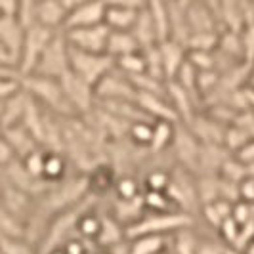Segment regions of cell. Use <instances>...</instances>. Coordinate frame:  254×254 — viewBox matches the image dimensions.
Returning a JSON list of instances; mask_svg holds the SVG:
<instances>
[{"label":"cell","instance_id":"3957f363","mask_svg":"<svg viewBox=\"0 0 254 254\" xmlns=\"http://www.w3.org/2000/svg\"><path fill=\"white\" fill-rule=\"evenodd\" d=\"M69 64L75 75L96 88V84L115 67V60L105 52H84L69 46Z\"/></svg>","mask_w":254,"mask_h":254},{"label":"cell","instance_id":"4fadbf2b","mask_svg":"<svg viewBox=\"0 0 254 254\" xmlns=\"http://www.w3.org/2000/svg\"><path fill=\"white\" fill-rule=\"evenodd\" d=\"M105 0H90L86 4L75 8L73 12L67 13V21H65L64 31L67 29H75V27H90L103 23L105 17Z\"/></svg>","mask_w":254,"mask_h":254},{"label":"cell","instance_id":"2e32d148","mask_svg":"<svg viewBox=\"0 0 254 254\" xmlns=\"http://www.w3.org/2000/svg\"><path fill=\"white\" fill-rule=\"evenodd\" d=\"M127 241V231L121 222H117L111 212H103L102 214V226L98 231V237L94 245L98 249H113L117 245Z\"/></svg>","mask_w":254,"mask_h":254},{"label":"cell","instance_id":"ab89813d","mask_svg":"<svg viewBox=\"0 0 254 254\" xmlns=\"http://www.w3.org/2000/svg\"><path fill=\"white\" fill-rule=\"evenodd\" d=\"M0 67H12L17 69V60L13 58V54L2 42H0Z\"/></svg>","mask_w":254,"mask_h":254},{"label":"cell","instance_id":"30bf717a","mask_svg":"<svg viewBox=\"0 0 254 254\" xmlns=\"http://www.w3.org/2000/svg\"><path fill=\"white\" fill-rule=\"evenodd\" d=\"M109 33H111V29L105 23L90 27H75V29L64 31L69 46L84 52H105L107 40H109Z\"/></svg>","mask_w":254,"mask_h":254},{"label":"cell","instance_id":"5bb4252c","mask_svg":"<svg viewBox=\"0 0 254 254\" xmlns=\"http://www.w3.org/2000/svg\"><path fill=\"white\" fill-rule=\"evenodd\" d=\"M86 176V186H88V193L94 197H103L107 193H111L115 190L117 184V170L111 165H103L98 163L88 170Z\"/></svg>","mask_w":254,"mask_h":254},{"label":"cell","instance_id":"f6af8a7d","mask_svg":"<svg viewBox=\"0 0 254 254\" xmlns=\"http://www.w3.org/2000/svg\"><path fill=\"white\" fill-rule=\"evenodd\" d=\"M2 103L4 102H0V117H2Z\"/></svg>","mask_w":254,"mask_h":254},{"label":"cell","instance_id":"9a60e30c","mask_svg":"<svg viewBox=\"0 0 254 254\" xmlns=\"http://www.w3.org/2000/svg\"><path fill=\"white\" fill-rule=\"evenodd\" d=\"M25 38V25L19 21L17 15H0V42L19 60V52Z\"/></svg>","mask_w":254,"mask_h":254},{"label":"cell","instance_id":"8d00e7d4","mask_svg":"<svg viewBox=\"0 0 254 254\" xmlns=\"http://www.w3.org/2000/svg\"><path fill=\"white\" fill-rule=\"evenodd\" d=\"M15 159H17V157H15V153H13L12 145L8 143L6 136L0 132V170L6 168L10 163H13Z\"/></svg>","mask_w":254,"mask_h":254},{"label":"cell","instance_id":"7bdbcfd3","mask_svg":"<svg viewBox=\"0 0 254 254\" xmlns=\"http://www.w3.org/2000/svg\"><path fill=\"white\" fill-rule=\"evenodd\" d=\"M224 254H247L245 251H239V249H233V247H228L226 245V251H224Z\"/></svg>","mask_w":254,"mask_h":254},{"label":"cell","instance_id":"7c38bea8","mask_svg":"<svg viewBox=\"0 0 254 254\" xmlns=\"http://www.w3.org/2000/svg\"><path fill=\"white\" fill-rule=\"evenodd\" d=\"M159 50V58H161V65H163V75H165L166 82L174 80L176 75L180 73L182 65L188 62L186 56V44H182L174 38H168L157 44Z\"/></svg>","mask_w":254,"mask_h":254},{"label":"cell","instance_id":"4316f807","mask_svg":"<svg viewBox=\"0 0 254 254\" xmlns=\"http://www.w3.org/2000/svg\"><path fill=\"white\" fill-rule=\"evenodd\" d=\"M231 208H233V203H229L226 199H216V201L201 204V214L212 228L218 229L224 220L231 216Z\"/></svg>","mask_w":254,"mask_h":254},{"label":"cell","instance_id":"ffe728a7","mask_svg":"<svg viewBox=\"0 0 254 254\" xmlns=\"http://www.w3.org/2000/svg\"><path fill=\"white\" fill-rule=\"evenodd\" d=\"M71 163L67 161L65 153L44 149V165H42V180L48 184H58L67 178Z\"/></svg>","mask_w":254,"mask_h":254},{"label":"cell","instance_id":"6da1fadb","mask_svg":"<svg viewBox=\"0 0 254 254\" xmlns=\"http://www.w3.org/2000/svg\"><path fill=\"white\" fill-rule=\"evenodd\" d=\"M21 88L46 111L58 115L62 119L67 117H78L73 111L71 103L65 96L62 82L58 78H48L40 75H23L21 76Z\"/></svg>","mask_w":254,"mask_h":254},{"label":"cell","instance_id":"44dd1931","mask_svg":"<svg viewBox=\"0 0 254 254\" xmlns=\"http://www.w3.org/2000/svg\"><path fill=\"white\" fill-rule=\"evenodd\" d=\"M130 33L134 35L136 42L140 44V48H151L155 44H159V37H157V31H155V25H153V19L147 8H143L140 13H138V19L134 27L130 29Z\"/></svg>","mask_w":254,"mask_h":254},{"label":"cell","instance_id":"8fae6325","mask_svg":"<svg viewBox=\"0 0 254 254\" xmlns=\"http://www.w3.org/2000/svg\"><path fill=\"white\" fill-rule=\"evenodd\" d=\"M67 10L62 0H35L33 10V23L52 29V31H64L67 21Z\"/></svg>","mask_w":254,"mask_h":254},{"label":"cell","instance_id":"ee69618b","mask_svg":"<svg viewBox=\"0 0 254 254\" xmlns=\"http://www.w3.org/2000/svg\"><path fill=\"white\" fill-rule=\"evenodd\" d=\"M243 251H245L247 254H254V239L251 243H249V245H247V247H245Z\"/></svg>","mask_w":254,"mask_h":254},{"label":"cell","instance_id":"4dcf8cb0","mask_svg":"<svg viewBox=\"0 0 254 254\" xmlns=\"http://www.w3.org/2000/svg\"><path fill=\"white\" fill-rule=\"evenodd\" d=\"M143 197V204L147 212H166V210H176L174 203L170 201L166 191H149L143 190L141 193Z\"/></svg>","mask_w":254,"mask_h":254},{"label":"cell","instance_id":"ba28073f","mask_svg":"<svg viewBox=\"0 0 254 254\" xmlns=\"http://www.w3.org/2000/svg\"><path fill=\"white\" fill-rule=\"evenodd\" d=\"M96 100L100 102H136L138 90L132 84L130 76L113 67L96 84Z\"/></svg>","mask_w":254,"mask_h":254},{"label":"cell","instance_id":"277c9868","mask_svg":"<svg viewBox=\"0 0 254 254\" xmlns=\"http://www.w3.org/2000/svg\"><path fill=\"white\" fill-rule=\"evenodd\" d=\"M166 193L174 203L176 210L188 212V214H193L195 208L201 210L199 195H197V180H195V174L188 168L176 165L170 170V184L166 188Z\"/></svg>","mask_w":254,"mask_h":254},{"label":"cell","instance_id":"7dc6e473","mask_svg":"<svg viewBox=\"0 0 254 254\" xmlns=\"http://www.w3.org/2000/svg\"><path fill=\"white\" fill-rule=\"evenodd\" d=\"M168 253H170V251H168Z\"/></svg>","mask_w":254,"mask_h":254},{"label":"cell","instance_id":"603a6c76","mask_svg":"<svg viewBox=\"0 0 254 254\" xmlns=\"http://www.w3.org/2000/svg\"><path fill=\"white\" fill-rule=\"evenodd\" d=\"M141 50L140 44L136 42L134 35L130 31H111L109 33V40H107V48L105 52L117 60L121 56H127V54H132V52Z\"/></svg>","mask_w":254,"mask_h":254},{"label":"cell","instance_id":"ac0fdd59","mask_svg":"<svg viewBox=\"0 0 254 254\" xmlns=\"http://www.w3.org/2000/svg\"><path fill=\"white\" fill-rule=\"evenodd\" d=\"M145 204H143V197L138 195L134 199H119L115 197V203L111 206V214L117 222H121L125 228L138 222L143 214H145Z\"/></svg>","mask_w":254,"mask_h":254},{"label":"cell","instance_id":"e0dca14e","mask_svg":"<svg viewBox=\"0 0 254 254\" xmlns=\"http://www.w3.org/2000/svg\"><path fill=\"white\" fill-rule=\"evenodd\" d=\"M0 132L6 136V140L12 145V149L17 159H25L29 153H33L35 149L42 147V145L35 140V136H33L23 125H15V127L4 128V130H0Z\"/></svg>","mask_w":254,"mask_h":254},{"label":"cell","instance_id":"83f0119b","mask_svg":"<svg viewBox=\"0 0 254 254\" xmlns=\"http://www.w3.org/2000/svg\"><path fill=\"white\" fill-rule=\"evenodd\" d=\"M115 67L119 71H123L125 75H128L130 78L132 76H138L141 73H147V64H145V56L143 52H132V54H127V56H121L115 60Z\"/></svg>","mask_w":254,"mask_h":254},{"label":"cell","instance_id":"60d3db41","mask_svg":"<svg viewBox=\"0 0 254 254\" xmlns=\"http://www.w3.org/2000/svg\"><path fill=\"white\" fill-rule=\"evenodd\" d=\"M21 0H0V15H17Z\"/></svg>","mask_w":254,"mask_h":254},{"label":"cell","instance_id":"d6a6232c","mask_svg":"<svg viewBox=\"0 0 254 254\" xmlns=\"http://www.w3.org/2000/svg\"><path fill=\"white\" fill-rule=\"evenodd\" d=\"M113 193L119 199H134V197L143 193V188L134 176H117Z\"/></svg>","mask_w":254,"mask_h":254},{"label":"cell","instance_id":"c3c4849f","mask_svg":"<svg viewBox=\"0 0 254 254\" xmlns=\"http://www.w3.org/2000/svg\"><path fill=\"white\" fill-rule=\"evenodd\" d=\"M0 254H2V253H0Z\"/></svg>","mask_w":254,"mask_h":254},{"label":"cell","instance_id":"484cf974","mask_svg":"<svg viewBox=\"0 0 254 254\" xmlns=\"http://www.w3.org/2000/svg\"><path fill=\"white\" fill-rule=\"evenodd\" d=\"M197 249H199V235L193 226L182 228L172 233L170 249H168L170 254H197Z\"/></svg>","mask_w":254,"mask_h":254},{"label":"cell","instance_id":"74e56055","mask_svg":"<svg viewBox=\"0 0 254 254\" xmlns=\"http://www.w3.org/2000/svg\"><path fill=\"white\" fill-rule=\"evenodd\" d=\"M239 201L254 203V176L249 174L239 182Z\"/></svg>","mask_w":254,"mask_h":254},{"label":"cell","instance_id":"f1b7e54d","mask_svg":"<svg viewBox=\"0 0 254 254\" xmlns=\"http://www.w3.org/2000/svg\"><path fill=\"white\" fill-rule=\"evenodd\" d=\"M0 237H27V226L0 204Z\"/></svg>","mask_w":254,"mask_h":254},{"label":"cell","instance_id":"52a82bcc","mask_svg":"<svg viewBox=\"0 0 254 254\" xmlns=\"http://www.w3.org/2000/svg\"><path fill=\"white\" fill-rule=\"evenodd\" d=\"M60 82H62V88H64L73 111L78 117H86V115H90L96 109V90H94L92 84L82 80L73 71L65 73L60 78Z\"/></svg>","mask_w":254,"mask_h":254},{"label":"cell","instance_id":"836d02e7","mask_svg":"<svg viewBox=\"0 0 254 254\" xmlns=\"http://www.w3.org/2000/svg\"><path fill=\"white\" fill-rule=\"evenodd\" d=\"M170 184V170H163V168H153L145 174V180L141 184L143 190L149 191H166Z\"/></svg>","mask_w":254,"mask_h":254},{"label":"cell","instance_id":"8992f818","mask_svg":"<svg viewBox=\"0 0 254 254\" xmlns=\"http://www.w3.org/2000/svg\"><path fill=\"white\" fill-rule=\"evenodd\" d=\"M56 33L58 31L46 29V27L38 25V23L25 27V38H23V46H21L19 60H17V71H19V75L23 76L33 73V69H35L37 62L40 60L42 52L46 50L48 42L54 38Z\"/></svg>","mask_w":254,"mask_h":254},{"label":"cell","instance_id":"7a4b0ae2","mask_svg":"<svg viewBox=\"0 0 254 254\" xmlns=\"http://www.w3.org/2000/svg\"><path fill=\"white\" fill-rule=\"evenodd\" d=\"M195 224V216L182 210H166V212H145L143 216L125 228L127 239L138 235H172L182 228H190Z\"/></svg>","mask_w":254,"mask_h":254},{"label":"cell","instance_id":"bcb514c9","mask_svg":"<svg viewBox=\"0 0 254 254\" xmlns=\"http://www.w3.org/2000/svg\"><path fill=\"white\" fill-rule=\"evenodd\" d=\"M159 254H170V253H168V251H163V253H159Z\"/></svg>","mask_w":254,"mask_h":254},{"label":"cell","instance_id":"f546056e","mask_svg":"<svg viewBox=\"0 0 254 254\" xmlns=\"http://www.w3.org/2000/svg\"><path fill=\"white\" fill-rule=\"evenodd\" d=\"M153 123L155 121H134L128 125L127 136L130 138L132 145L136 147H149V141H151L153 134Z\"/></svg>","mask_w":254,"mask_h":254},{"label":"cell","instance_id":"d590c367","mask_svg":"<svg viewBox=\"0 0 254 254\" xmlns=\"http://www.w3.org/2000/svg\"><path fill=\"white\" fill-rule=\"evenodd\" d=\"M226 245L222 243V239H208V237H199V249L197 254H224Z\"/></svg>","mask_w":254,"mask_h":254},{"label":"cell","instance_id":"f35d334b","mask_svg":"<svg viewBox=\"0 0 254 254\" xmlns=\"http://www.w3.org/2000/svg\"><path fill=\"white\" fill-rule=\"evenodd\" d=\"M107 6H117V8H127V10H136L141 12L147 6V0H105Z\"/></svg>","mask_w":254,"mask_h":254},{"label":"cell","instance_id":"d6986e66","mask_svg":"<svg viewBox=\"0 0 254 254\" xmlns=\"http://www.w3.org/2000/svg\"><path fill=\"white\" fill-rule=\"evenodd\" d=\"M27 103H29V94L21 88L15 96H12L10 100L2 103V117H0V130L4 128L15 127L23 123L25 117Z\"/></svg>","mask_w":254,"mask_h":254},{"label":"cell","instance_id":"d4e9b609","mask_svg":"<svg viewBox=\"0 0 254 254\" xmlns=\"http://www.w3.org/2000/svg\"><path fill=\"white\" fill-rule=\"evenodd\" d=\"M136 10H127V8H117V6H107L105 8V17L103 23L111 31H130L136 19H138Z\"/></svg>","mask_w":254,"mask_h":254},{"label":"cell","instance_id":"b9f144b4","mask_svg":"<svg viewBox=\"0 0 254 254\" xmlns=\"http://www.w3.org/2000/svg\"><path fill=\"white\" fill-rule=\"evenodd\" d=\"M86 2H90V0H62V4L65 6L67 12H73L75 8L82 6V4H86Z\"/></svg>","mask_w":254,"mask_h":254},{"label":"cell","instance_id":"5b68a950","mask_svg":"<svg viewBox=\"0 0 254 254\" xmlns=\"http://www.w3.org/2000/svg\"><path fill=\"white\" fill-rule=\"evenodd\" d=\"M69 71H71L69 44H67V38H65L64 31H58L54 35V38L48 42L46 50L42 52L40 60H38L35 69H33V73H29V75H40L60 80Z\"/></svg>","mask_w":254,"mask_h":254},{"label":"cell","instance_id":"e575fe53","mask_svg":"<svg viewBox=\"0 0 254 254\" xmlns=\"http://www.w3.org/2000/svg\"><path fill=\"white\" fill-rule=\"evenodd\" d=\"M19 90H21V75L0 76V102L10 100Z\"/></svg>","mask_w":254,"mask_h":254},{"label":"cell","instance_id":"cb8c5ba5","mask_svg":"<svg viewBox=\"0 0 254 254\" xmlns=\"http://www.w3.org/2000/svg\"><path fill=\"white\" fill-rule=\"evenodd\" d=\"M174 127H176V123H170V121H155L147 151L153 155H159L165 149H168L172 145V140H174Z\"/></svg>","mask_w":254,"mask_h":254},{"label":"cell","instance_id":"9c48e42d","mask_svg":"<svg viewBox=\"0 0 254 254\" xmlns=\"http://www.w3.org/2000/svg\"><path fill=\"white\" fill-rule=\"evenodd\" d=\"M176 153V165L188 168L190 172L197 174L199 168V155H201V141L195 138L188 125L176 123L174 127V140L170 145Z\"/></svg>","mask_w":254,"mask_h":254},{"label":"cell","instance_id":"7402d4cb","mask_svg":"<svg viewBox=\"0 0 254 254\" xmlns=\"http://www.w3.org/2000/svg\"><path fill=\"white\" fill-rule=\"evenodd\" d=\"M168 251L166 235H138L128 239V254H159Z\"/></svg>","mask_w":254,"mask_h":254},{"label":"cell","instance_id":"1f68e13d","mask_svg":"<svg viewBox=\"0 0 254 254\" xmlns=\"http://www.w3.org/2000/svg\"><path fill=\"white\" fill-rule=\"evenodd\" d=\"M2 254H38L35 243L27 237H0Z\"/></svg>","mask_w":254,"mask_h":254}]
</instances>
